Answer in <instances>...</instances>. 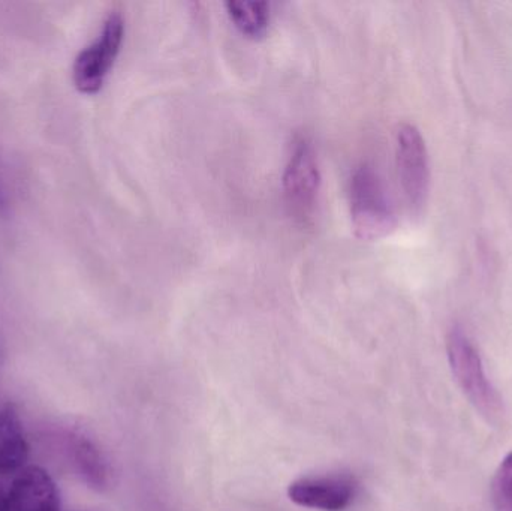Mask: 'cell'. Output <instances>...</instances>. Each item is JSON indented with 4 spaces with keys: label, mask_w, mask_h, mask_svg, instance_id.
Here are the masks:
<instances>
[{
    "label": "cell",
    "mask_w": 512,
    "mask_h": 511,
    "mask_svg": "<svg viewBox=\"0 0 512 511\" xmlns=\"http://www.w3.org/2000/svg\"><path fill=\"white\" fill-rule=\"evenodd\" d=\"M125 36V20L114 11L105 18L98 39L78 53L72 65L75 89L84 95H96L104 86Z\"/></svg>",
    "instance_id": "obj_3"
},
{
    "label": "cell",
    "mask_w": 512,
    "mask_h": 511,
    "mask_svg": "<svg viewBox=\"0 0 512 511\" xmlns=\"http://www.w3.org/2000/svg\"><path fill=\"white\" fill-rule=\"evenodd\" d=\"M228 15L237 29L248 38L259 39L270 26V5L259 0H230L227 3Z\"/></svg>",
    "instance_id": "obj_10"
},
{
    "label": "cell",
    "mask_w": 512,
    "mask_h": 511,
    "mask_svg": "<svg viewBox=\"0 0 512 511\" xmlns=\"http://www.w3.org/2000/svg\"><path fill=\"white\" fill-rule=\"evenodd\" d=\"M397 170L400 185L414 215H420L427 204L430 189L429 152L420 129L403 123L397 129Z\"/></svg>",
    "instance_id": "obj_4"
},
{
    "label": "cell",
    "mask_w": 512,
    "mask_h": 511,
    "mask_svg": "<svg viewBox=\"0 0 512 511\" xmlns=\"http://www.w3.org/2000/svg\"><path fill=\"white\" fill-rule=\"evenodd\" d=\"M288 497L306 509L343 511L354 501L355 483L346 476L303 477L289 485Z\"/></svg>",
    "instance_id": "obj_7"
},
{
    "label": "cell",
    "mask_w": 512,
    "mask_h": 511,
    "mask_svg": "<svg viewBox=\"0 0 512 511\" xmlns=\"http://www.w3.org/2000/svg\"><path fill=\"white\" fill-rule=\"evenodd\" d=\"M493 504L498 511H512V452L505 456L492 485Z\"/></svg>",
    "instance_id": "obj_11"
},
{
    "label": "cell",
    "mask_w": 512,
    "mask_h": 511,
    "mask_svg": "<svg viewBox=\"0 0 512 511\" xmlns=\"http://www.w3.org/2000/svg\"><path fill=\"white\" fill-rule=\"evenodd\" d=\"M447 351L451 371L471 404L489 422L501 419L504 416L501 396L487 377L480 353L459 326L448 333Z\"/></svg>",
    "instance_id": "obj_2"
},
{
    "label": "cell",
    "mask_w": 512,
    "mask_h": 511,
    "mask_svg": "<svg viewBox=\"0 0 512 511\" xmlns=\"http://www.w3.org/2000/svg\"><path fill=\"white\" fill-rule=\"evenodd\" d=\"M29 459V444L12 405L0 410V476L20 473Z\"/></svg>",
    "instance_id": "obj_8"
},
{
    "label": "cell",
    "mask_w": 512,
    "mask_h": 511,
    "mask_svg": "<svg viewBox=\"0 0 512 511\" xmlns=\"http://www.w3.org/2000/svg\"><path fill=\"white\" fill-rule=\"evenodd\" d=\"M349 197L352 225L358 239L372 242L396 230V207L384 179L372 165L363 164L354 171Z\"/></svg>",
    "instance_id": "obj_1"
},
{
    "label": "cell",
    "mask_w": 512,
    "mask_h": 511,
    "mask_svg": "<svg viewBox=\"0 0 512 511\" xmlns=\"http://www.w3.org/2000/svg\"><path fill=\"white\" fill-rule=\"evenodd\" d=\"M5 207V191H3L2 174H0V210Z\"/></svg>",
    "instance_id": "obj_12"
},
{
    "label": "cell",
    "mask_w": 512,
    "mask_h": 511,
    "mask_svg": "<svg viewBox=\"0 0 512 511\" xmlns=\"http://www.w3.org/2000/svg\"><path fill=\"white\" fill-rule=\"evenodd\" d=\"M71 456L75 468L87 485L96 491H105L110 486V464L92 438L84 434L72 435Z\"/></svg>",
    "instance_id": "obj_9"
},
{
    "label": "cell",
    "mask_w": 512,
    "mask_h": 511,
    "mask_svg": "<svg viewBox=\"0 0 512 511\" xmlns=\"http://www.w3.org/2000/svg\"><path fill=\"white\" fill-rule=\"evenodd\" d=\"M0 511H60L56 483L44 468L29 465L0 497Z\"/></svg>",
    "instance_id": "obj_6"
},
{
    "label": "cell",
    "mask_w": 512,
    "mask_h": 511,
    "mask_svg": "<svg viewBox=\"0 0 512 511\" xmlns=\"http://www.w3.org/2000/svg\"><path fill=\"white\" fill-rule=\"evenodd\" d=\"M319 188L321 173L315 147L306 137L297 138L283 174V191L292 215L306 221L318 203Z\"/></svg>",
    "instance_id": "obj_5"
}]
</instances>
